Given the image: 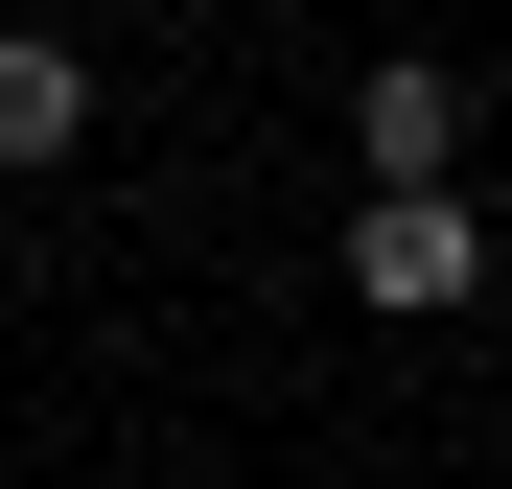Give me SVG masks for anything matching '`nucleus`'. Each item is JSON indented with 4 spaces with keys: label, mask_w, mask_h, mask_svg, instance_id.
<instances>
[{
    "label": "nucleus",
    "mask_w": 512,
    "mask_h": 489,
    "mask_svg": "<svg viewBox=\"0 0 512 489\" xmlns=\"http://www.w3.org/2000/svg\"><path fill=\"white\" fill-rule=\"evenodd\" d=\"M350 303H396V326L489 303V210H466V163H443V187H373V210H350Z\"/></svg>",
    "instance_id": "1"
},
{
    "label": "nucleus",
    "mask_w": 512,
    "mask_h": 489,
    "mask_svg": "<svg viewBox=\"0 0 512 489\" xmlns=\"http://www.w3.org/2000/svg\"><path fill=\"white\" fill-rule=\"evenodd\" d=\"M350 163H373V187H443V163H466V70H350Z\"/></svg>",
    "instance_id": "2"
},
{
    "label": "nucleus",
    "mask_w": 512,
    "mask_h": 489,
    "mask_svg": "<svg viewBox=\"0 0 512 489\" xmlns=\"http://www.w3.org/2000/svg\"><path fill=\"white\" fill-rule=\"evenodd\" d=\"M70 140H94V47H70V24H0V187L70 163Z\"/></svg>",
    "instance_id": "3"
}]
</instances>
